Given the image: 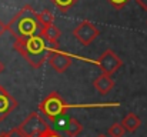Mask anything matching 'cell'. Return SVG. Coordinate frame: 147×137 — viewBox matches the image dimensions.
Segmentation results:
<instances>
[{"label": "cell", "instance_id": "obj_1", "mask_svg": "<svg viewBox=\"0 0 147 137\" xmlns=\"http://www.w3.org/2000/svg\"><path fill=\"white\" fill-rule=\"evenodd\" d=\"M13 49L17 50L24 60L34 69H40L43 63L49 59L50 51L59 50V43H51L46 40L42 34L30 36L26 39H16L13 43Z\"/></svg>", "mask_w": 147, "mask_h": 137}, {"label": "cell", "instance_id": "obj_2", "mask_svg": "<svg viewBox=\"0 0 147 137\" xmlns=\"http://www.w3.org/2000/svg\"><path fill=\"white\" fill-rule=\"evenodd\" d=\"M7 32L14 39H26L30 36L42 34L43 24L40 23L39 13H36L32 6L22 7L17 14H14L7 23Z\"/></svg>", "mask_w": 147, "mask_h": 137}, {"label": "cell", "instance_id": "obj_3", "mask_svg": "<svg viewBox=\"0 0 147 137\" xmlns=\"http://www.w3.org/2000/svg\"><path fill=\"white\" fill-rule=\"evenodd\" d=\"M71 107H77V106H73V104H67L63 97L57 93V91H51L49 96H46L42 103L39 104V110L40 113L50 121H57ZM80 109V107H79Z\"/></svg>", "mask_w": 147, "mask_h": 137}, {"label": "cell", "instance_id": "obj_4", "mask_svg": "<svg viewBox=\"0 0 147 137\" xmlns=\"http://www.w3.org/2000/svg\"><path fill=\"white\" fill-rule=\"evenodd\" d=\"M22 132L26 134V137H40L43 133H46L50 129L49 123L39 114V113H32L29 117L19 126Z\"/></svg>", "mask_w": 147, "mask_h": 137}, {"label": "cell", "instance_id": "obj_5", "mask_svg": "<svg viewBox=\"0 0 147 137\" xmlns=\"http://www.w3.org/2000/svg\"><path fill=\"white\" fill-rule=\"evenodd\" d=\"M96 64H97V67L100 69V72L103 74L111 76L113 73H116L123 66V60L111 49H107L101 53V56L97 59Z\"/></svg>", "mask_w": 147, "mask_h": 137}, {"label": "cell", "instance_id": "obj_6", "mask_svg": "<svg viewBox=\"0 0 147 137\" xmlns=\"http://www.w3.org/2000/svg\"><path fill=\"white\" fill-rule=\"evenodd\" d=\"M100 34L98 29L89 20H83L80 22L74 30H73V36L76 37V40L83 46H89L96 37Z\"/></svg>", "mask_w": 147, "mask_h": 137}, {"label": "cell", "instance_id": "obj_7", "mask_svg": "<svg viewBox=\"0 0 147 137\" xmlns=\"http://www.w3.org/2000/svg\"><path fill=\"white\" fill-rule=\"evenodd\" d=\"M49 64L51 66V69L56 72V73H64L73 63L71 60V56L61 51L60 49L59 50H53L50 51L49 54Z\"/></svg>", "mask_w": 147, "mask_h": 137}, {"label": "cell", "instance_id": "obj_8", "mask_svg": "<svg viewBox=\"0 0 147 137\" xmlns=\"http://www.w3.org/2000/svg\"><path fill=\"white\" fill-rule=\"evenodd\" d=\"M19 101L0 84V121L6 120L14 109H17Z\"/></svg>", "mask_w": 147, "mask_h": 137}, {"label": "cell", "instance_id": "obj_9", "mask_svg": "<svg viewBox=\"0 0 147 137\" xmlns=\"http://www.w3.org/2000/svg\"><path fill=\"white\" fill-rule=\"evenodd\" d=\"M93 86H94V89H96L101 96H106L107 93H110L111 89L114 87V80L111 79V76H107V74L100 73V76H97V77L94 79Z\"/></svg>", "mask_w": 147, "mask_h": 137}, {"label": "cell", "instance_id": "obj_10", "mask_svg": "<svg viewBox=\"0 0 147 137\" xmlns=\"http://www.w3.org/2000/svg\"><path fill=\"white\" fill-rule=\"evenodd\" d=\"M121 124H123V127L126 129V132L134 133V132L142 126V120L137 117V114H134V113H127V114L123 117Z\"/></svg>", "mask_w": 147, "mask_h": 137}, {"label": "cell", "instance_id": "obj_11", "mask_svg": "<svg viewBox=\"0 0 147 137\" xmlns=\"http://www.w3.org/2000/svg\"><path fill=\"white\" fill-rule=\"evenodd\" d=\"M64 132H66V134L69 137H77L82 132H83V126H82V123H80L77 119L71 117V119L66 123Z\"/></svg>", "mask_w": 147, "mask_h": 137}, {"label": "cell", "instance_id": "obj_12", "mask_svg": "<svg viewBox=\"0 0 147 137\" xmlns=\"http://www.w3.org/2000/svg\"><path fill=\"white\" fill-rule=\"evenodd\" d=\"M42 36H43L46 40L51 42V43H57V40H59L60 36H61V30H60L56 24H51V26H47V27L43 29Z\"/></svg>", "mask_w": 147, "mask_h": 137}, {"label": "cell", "instance_id": "obj_13", "mask_svg": "<svg viewBox=\"0 0 147 137\" xmlns=\"http://www.w3.org/2000/svg\"><path fill=\"white\" fill-rule=\"evenodd\" d=\"M60 11H63V13H66V11H69L79 0H50Z\"/></svg>", "mask_w": 147, "mask_h": 137}, {"label": "cell", "instance_id": "obj_14", "mask_svg": "<svg viewBox=\"0 0 147 137\" xmlns=\"http://www.w3.org/2000/svg\"><path fill=\"white\" fill-rule=\"evenodd\" d=\"M107 133H109L110 137H123L124 133H126V129L123 127L121 123H114V124H111V126L109 127Z\"/></svg>", "mask_w": 147, "mask_h": 137}, {"label": "cell", "instance_id": "obj_15", "mask_svg": "<svg viewBox=\"0 0 147 137\" xmlns=\"http://www.w3.org/2000/svg\"><path fill=\"white\" fill-rule=\"evenodd\" d=\"M39 19H40V23L43 24V29L47 27V26L54 24V23H53V22H54V16L51 14V11H49V10H42V11L39 13Z\"/></svg>", "mask_w": 147, "mask_h": 137}, {"label": "cell", "instance_id": "obj_16", "mask_svg": "<svg viewBox=\"0 0 147 137\" xmlns=\"http://www.w3.org/2000/svg\"><path fill=\"white\" fill-rule=\"evenodd\" d=\"M0 137H26V134L22 132L20 127H14L6 133H0Z\"/></svg>", "mask_w": 147, "mask_h": 137}, {"label": "cell", "instance_id": "obj_17", "mask_svg": "<svg viewBox=\"0 0 147 137\" xmlns=\"http://www.w3.org/2000/svg\"><path fill=\"white\" fill-rule=\"evenodd\" d=\"M114 9H117V10H120V9H123L130 0H107Z\"/></svg>", "mask_w": 147, "mask_h": 137}, {"label": "cell", "instance_id": "obj_18", "mask_svg": "<svg viewBox=\"0 0 147 137\" xmlns=\"http://www.w3.org/2000/svg\"><path fill=\"white\" fill-rule=\"evenodd\" d=\"M40 137H61V136H60L59 133H56V132H54V130L50 127L49 130H47L46 133H43V134H42Z\"/></svg>", "mask_w": 147, "mask_h": 137}, {"label": "cell", "instance_id": "obj_19", "mask_svg": "<svg viewBox=\"0 0 147 137\" xmlns=\"http://www.w3.org/2000/svg\"><path fill=\"white\" fill-rule=\"evenodd\" d=\"M136 1H137V4H139L142 9H144L147 11V0H136Z\"/></svg>", "mask_w": 147, "mask_h": 137}, {"label": "cell", "instance_id": "obj_20", "mask_svg": "<svg viewBox=\"0 0 147 137\" xmlns=\"http://www.w3.org/2000/svg\"><path fill=\"white\" fill-rule=\"evenodd\" d=\"M6 30H7V24H4V23L0 20V36H1V34H3Z\"/></svg>", "mask_w": 147, "mask_h": 137}, {"label": "cell", "instance_id": "obj_21", "mask_svg": "<svg viewBox=\"0 0 147 137\" xmlns=\"http://www.w3.org/2000/svg\"><path fill=\"white\" fill-rule=\"evenodd\" d=\"M3 70H4V64H3V63H1V61H0V73H1V72H3Z\"/></svg>", "mask_w": 147, "mask_h": 137}, {"label": "cell", "instance_id": "obj_22", "mask_svg": "<svg viewBox=\"0 0 147 137\" xmlns=\"http://www.w3.org/2000/svg\"><path fill=\"white\" fill-rule=\"evenodd\" d=\"M97 137H106V136H104V134H100V136H97Z\"/></svg>", "mask_w": 147, "mask_h": 137}]
</instances>
